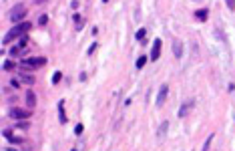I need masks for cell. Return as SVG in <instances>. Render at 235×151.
<instances>
[{
    "mask_svg": "<svg viewBox=\"0 0 235 151\" xmlns=\"http://www.w3.org/2000/svg\"><path fill=\"white\" fill-rule=\"evenodd\" d=\"M227 6H229L231 10H235V2H233V0H227Z\"/></svg>",
    "mask_w": 235,
    "mask_h": 151,
    "instance_id": "26",
    "label": "cell"
},
{
    "mask_svg": "<svg viewBox=\"0 0 235 151\" xmlns=\"http://www.w3.org/2000/svg\"><path fill=\"white\" fill-rule=\"evenodd\" d=\"M26 105H28V109H34V107H36V95H34L32 89H28V91H26Z\"/></svg>",
    "mask_w": 235,
    "mask_h": 151,
    "instance_id": "8",
    "label": "cell"
},
{
    "mask_svg": "<svg viewBox=\"0 0 235 151\" xmlns=\"http://www.w3.org/2000/svg\"><path fill=\"white\" fill-rule=\"evenodd\" d=\"M58 121L63 123V125L68 121V117H67V111H64V101H58Z\"/></svg>",
    "mask_w": 235,
    "mask_h": 151,
    "instance_id": "10",
    "label": "cell"
},
{
    "mask_svg": "<svg viewBox=\"0 0 235 151\" xmlns=\"http://www.w3.org/2000/svg\"><path fill=\"white\" fill-rule=\"evenodd\" d=\"M213 137H215V133H211V135L207 137V141H205V145H203V151H209V147H211V141H213Z\"/></svg>",
    "mask_w": 235,
    "mask_h": 151,
    "instance_id": "17",
    "label": "cell"
},
{
    "mask_svg": "<svg viewBox=\"0 0 235 151\" xmlns=\"http://www.w3.org/2000/svg\"><path fill=\"white\" fill-rule=\"evenodd\" d=\"M30 26H32L30 22H20V24H14L12 28L8 30V32L4 34V39H2V44L12 42V40H14L16 36H20V39H22V36H26V32L30 30Z\"/></svg>",
    "mask_w": 235,
    "mask_h": 151,
    "instance_id": "1",
    "label": "cell"
},
{
    "mask_svg": "<svg viewBox=\"0 0 235 151\" xmlns=\"http://www.w3.org/2000/svg\"><path fill=\"white\" fill-rule=\"evenodd\" d=\"M8 115H10L12 119H28V115H30V113H28V111H24V109L12 107V109L8 111Z\"/></svg>",
    "mask_w": 235,
    "mask_h": 151,
    "instance_id": "6",
    "label": "cell"
},
{
    "mask_svg": "<svg viewBox=\"0 0 235 151\" xmlns=\"http://www.w3.org/2000/svg\"><path fill=\"white\" fill-rule=\"evenodd\" d=\"M26 42H28V36H22V39L18 40V46H20V49H24V46H26Z\"/></svg>",
    "mask_w": 235,
    "mask_h": 151,
    "instance_id": "22",
    "label": "cell"
},
{
    "mask_svg": "<svg viewBox=\"0 0 235 151\" xmlns=\"http://www.w3.org/2000/svg\"><path fill=\"white\" fill-rule=\"evenodd\" d=\"M26 4H22V2H18L16 6H12V12H10V20L12 22H16V24H20V20L26 16Z\"/></svg>",
    "mask_w": 235,
    "mask_h": 151,
    "instance_id": "3",
    "label": "cell"
},
{
    "mask_svg": "<svg viewBox=\"0 0 235 151\" xmlns=\"http://www.w3.org/2000/svg\"><path fill=\"white\" fill-rule=\"evenodd\" d=\"M24 151H32V149H30V147H28V149H24Z\"/></svg>",
    "mask_w": 235,
    "mask_h": 151,
    "instance_id": "29",
    "label": "cell"
},
{
    "mask_svg": "<svg viewBox=\"0 0 235 151\" xmlns=\"http://www.w3.org/2000/svg\"><path fill=\"white\" fill-rule=\"evenodd\" d=\"M10 87H12V89H18V81H16V79H12V81H10Z\"/></svg>",
    "mask_w": 235,
    "mask_h": 151,
    "instance_id": "25",
    "label": "cell"
},
{
    "mask_svg": "<svg viewBox=\"0 0 235 151\" xmlns=\"http://www.w3.org/2000/svg\"><path fill=\"white\" fill-rule=\"evenodd\" d=\"M167 95H169V85H167V83H163L161 87H159V91H157V99H155V103H157V107H161V105L165 103Z\"/></svg>",
    "mask_w": 235,
    "mask_h": 151,
    "instance_id": "4",
    "label": "cell"
},
{
    "mask_svg": "<svg viewBox=\"0 0 235 151\" xmlns=\"http://www.w3.org/2000/svg\"><path fill=\"white\" fill-rule=\"evenodd\" d=\"M161 49H163V40H161V39H157V40L153 42V49H151L149 59H151V61H157L159 57H161Z\"/></svg>",
    "mask_w": 235,
    "mask_h": 151,
    "instance_id": "5",
    "label": "cell"
},
{
    "mask_svg": "<svg viewBox=\"0 0 235 151\" xmlns=\"http://www.w3.org/2000/svg\"><path fill=\"white\" fill-rule=\"evenodd\" d=\"M207 16H209V10H207V8H199V10H195V18H197V20L205 22Z\"/></svg>",
    "mask_w": 235,
    "mask_h": 151,
    "instance_id": "12",
    "label": "cell"
},
{
    "mask_svg": "<svg viewBox=\"0 0 235 151\" xmlns=\"http://www.w3.org/2000/svg\"><path fill=\"white\" fill-rule=\"evenodd\" d=\"M173 50H175V57H177V59L183 57V42L179 39H173Z\"/></svg>",
    "mask_w": 235,
    "mask_h": 151,
    "instance_id": "11",
    "label": "cell"
},
{
    "mask_svg": "<svg viewBox=\"0 0 235 151\" xmlns=\"http://www.w3.org/2000/svg\"><path fill=\"white\" fill-rule=\"evenodd\" d=\"M145 63H147V57H139V59H137V63H135V67H137V68H143Z\"/></svg>",
    "mask_w": 235,
    "mask_h": 151,
    "instance_id": "18",
    "label": "cell"
},
{
    "mask_svg": "<svg viewBox=\"0 0 235 151\" xmlns=\"http://www.w3.org/2000/svg\"><path fill=\"white\" fill-rule=\"evenodd\" d=\"M20 81L26 85H34L36 83V79H34V75H20Z\"/></svg>",
    "mask_w": 235,
    "mask_h": 151,
    "instance_id": "15",
    "label": "cell"
},
{
    "mask_svg": "<svg viewBox=\"0 0 235 151\" xmlns=\"http://www.w3.org/2000/svg\"><path fill=\"white\" fill-rule=\"evenodd\" d=\"M167 129H169V121H163L161 125H159V129H157V137H159V139H163V137H165Z\"/></svg>",
    "mask_w": 235,
    "mask_h": 151,
    "instance_id": "13",
    "label": "cell"
},
{
    "mask_svg": "<svg viewBox=\"0 0 235 151\" xmlns=\"http://www.w3.org/2000/svg\"><path fill=\"white\" fill-rule=\"evenodd\" d=\"M46 64V59L44 57H30V59H22L20 61V67L24 68H40Z\"/></svg>",
    "mask_w": 235,
    "mask_h": 151,
    "instance_id": "2",
    "label": "cell"
},
{
    "mask_svg": "<svg viewBox=\"0 0 235 151\" xmlns=\"http://www.w3.org/2000/svg\"><path fill=\"white\" fill-rule=\"evenodd\" d=\"M2 135H4L10 143H24V139H22V137H16V135H12V131H10V129H4V131H2Z\"/></svg>",
    "mask_w": 235,
    "mask_h": 151,
    "instance_id": "9",
    "label": "cell"
},
{
    "mask_svg": "<svg viewBox=\"0 0 235 151\" xmlns=\"http://www.w3.org/2000/svg\"><path fill=\"white\" fill-rule=\"evenodd\" d=\"M70 6H72V8H74V10H77V8H78V6H81V4H78L77 0H72V2H70Z\"/></svg>",
    "mask_w": 235,
    "mask_h": 151,
    "instance_id": "28",
    "label": "cell"
},
{
    "mask_svg": "<svg viewBox=\"0 0 235 151\" xmlns=\"http://www.w3.org/2000/svg\"><path fill=\"white\" fill-rule=\"evenodd\" d=\"M46 22H48V16H46V14H40V16H38V24H40V26H44Z\"/></svg>",
    "mask_w": 235,
    "mask_h": 151,
    "instance_id": "20",
    "label": "cell"
},
{
    "mask_svg": "<svg viewBox=\"0 0 235 151\" xmlns=\"http://www.w3.org/2000/svg\"><path fill=\"white\" fill-rule=\"evenodd\" d=\"M145 36H147V30H145V28H139L137 32H135V39L139 40L141 44H145V42H147V39H145Z\"/></svg>",
    "mask_w": 235,
    "mask_h": 151,
    "instance_id": "14",
    "label": "cell"
},
{
    "mask_svg": "<svg viewBox=\"0 0 235 151\" xmlns=\"http://www.w3.org/2000/svg\"><path fill=\"white\" fill-rule=\"evenodd\" d=\"M14 67H16L14 61H4V63H2V68H4V71H14Z\"/></svg>",
    "mask_w": 235,
    "mask_h": 151,
    "instance_id": "16",
    "label": "cell"
},
{
    "mask_svg": "<svg viewBox=\"0 0 235 151\" xmlns=\"http://www.w3.org/2000/svg\"><path fill=\"white\" fill-rule=\"evenodd\" d=\"M82 129H85V127H82L81 123H78V125L74 127V133H77V135H81V133H82Z\"/></svg>",
    "mask_w": 235,
    "mask_h": 151,
    "instance_id": "23",
    "label": "cell"
},
{
    "mask_svg": "<svg viewBox=\"0 0 235 151\" xmlns=\"http://www.w3.org/2000/svg\"><path fill=\"white\" fill-rule=\"evenodd\" d=\"M20 50V46H12V49H10V54H16Z\"/></svg>",
    "mask_w": 235,
    "mask_h": 151,
    "instance_id": "27",
    "label": "cell"
},
{
    "mask_svg": "<svg viewBox=\"0 0 235 151\" xmlns=\"http://www.w3.org/2000/svg\"><path fill=\"white\" fill-rule=\"evenodd\" d=\"M95 50H96V42H92L91 46H89V54H92V53H95Z\"/></svg>",
    "mask_w": 235,
    "mask_h": 151,
    "instance_id": "24",
    "label": "cell"
},
{
    "mask_svg": "<svg viewBox=\"0 0 235 151\" xmlns=\"http://www.w3.org/2000/svg\"><path fill=\"white\" fill-rule=\"evenodd\" d=\"M193 105H195V103H193V101H185V103H183V105H181V109H179V113H177V115H179V117H187V115H189V113H191V109H193Z\"/></svg>",
    "mask_w": 235,
    "mask_h": 151,
    "instance_id": "7",
    "label": "cell"
},
{
    "mask_svg": "<svg viewBox=\"0 0 235 151\" xmlns=\"http://www.w3.org/2000/svg\"><path fill=\"white\" fill-rule=\"evenodd\" d=\"M74 22H77V30H81L82 28V20H81V16H78V14H74Z\"/></svg>",
    "mask_w": 235,
    "mask_h": 151,
    "instance_id": "21",
    "label": "cell"
},
{
    "mask_svg": "<svg viewBox=\"0 0 235 151\" xmlns=\"http://www.w3.org/2000/svg\"><path fill=\"white\" fill-rule=\"evenodd\" d=\"M60 79H63V73H60V71H56V73L52 75V85H58V83H60Z\"/></svg>",
    "mask_w": 235,
    "mask_h": 151,
    "instance_id": "19",
    "label": "cell"
}]
</instances>
